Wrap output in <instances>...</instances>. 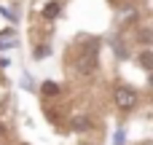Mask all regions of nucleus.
Instances as JSON below:
<instances>
[{
    "label": "nucleus",
    "instance_id": "f257e3e1",
    "mask_svg": "<svg viewBox=\"0 0 153 145\" xmlns=\"http://www.w3.org/2000/svg\"><path fill=\"white\" fill-rule=\"evenodd\" d=\"M113 100H116V105H118V108L129 110V108H134L137 94H134V89H129V86H118V89L113 91Z\"/></svg>",
    "mask_w": 153,
    "mask_h": 145
},
{
    "label": "nucleus",
    "instance_id": "f03ea898",
    "mask_svg": "<svg viewBox=\"0 0 153 145\" xmlns=\"http://www.w3.org/2000/svg\"><path fill=\"white\" fill-rule=\"evenodd\" d=\"M59 11H62V5H59L56 0H51V3H46V5H43V16H46V19H56V16H59Z\"/></svg>",
    "mask_w": 153,
    "mask_h": 145
},
{
    "label": "nucleus",
    "instance_id": "7ed1b4c3",
    "mask_svg": "<svg viewBox=\"0 0 153 145\" xmlns=\"http://www.w3.org/2000/svg\"><path fill=\"white\" fill-rule=\"evenodd\" d=\"M140 65H143L145 70H153V51H145V54H140Z\"/></svg>",
    "mask_w": 153,
    "mask_h": 145
},
{
    "label": "nucleus",
    "instance_id": "20e7f679",
    "mask_svg": "<svg viewBox=\"0 0 153 145\" xmlns=\"http://www.w3.org/2000/svg\"><path fill=\"white\" fill-rule=\"evenodd\" d=\"M43 94H46V97H56V94H59V86L51 83V81H46V83H43Z\"/></svg>",
    "mask_w": 153,
    "mask_h": 145
},
{
    "label": "nucleus",
    "instance_id": "39448f33",
    "mask_svg": "<svg viewBox=\"0 0 153 145\" xmlns=\"http://www.w3.org/2000/svg\"><path fill=\"white\" fill-rule=\"evenodd\" d=\"M89 126H91L89 118H75V121H73V129H75V132H83V129H89Z\"/></svg>",
    "mask_w": 153,
    "mask_h": 145
},
{
    "label": "nucleus",
    "instance_id": "423d86ee",
    "mask_svg": "<svg viewBox=\"0 0 153 145\" xmlns=\"http://www.w3.org/2000/svg\"><path fill=\"white\" fill-rule=\"evenodd\" d=\"M140 40H143V43H153V32L143 30V32H140Z\"/></svg>",
    "mask_w": 153,
    "mask_h": 145
},
{
    "label": "nucleus",
    "instance_id": "0eeeda50",
    "mask_svg": "<svg viewBox=\"0 0 153 145\" xmlns=\"http://www.w3.org/2000/svg\"><path fill=\"white\" fill-rule=\"evenodd\" d=\"M134 13H137L134 8H126V11H124V19H129V22H132V19H134Z\"/></svg>",
    "mask_w": 153,
    "mask_h": 145
},
{
    "label": "nucleus",
    "instance_id": "6e6552de",
    "mask_svg": "<svg viewBox=\"0 0 153 145\" xmlns=\"http://www.w3.org/2000/svg\"><path fill=\"white\" fill-rule=\"evenodd\" d=\"M43 54H48V46H38L35 48V57H43Z\"/></svg>",
    "mask_w": 153,
    "mask_h": 145
},
{
    "label": "nucleus",
    "instance_id": "1a4fd4ad",
    "mask_svg": "<svg viewBox=\"0 0 153 145\" xmlns=\"http://www.w3.org/2000/svg\"><path fill=\"white\" fill-rule=\"evenodd\" d=\"M8 46H13V40H0V48H8Z\"/></svg>",
    "mask_w": 153,
    "mask_h": 145
},
{
    "label": "nucleus",
    "instance_id": "9d476101",
    "mask_svg": "<svg viewBox=\"0 0 153 145\" xmlns=\"http://www.w3.org/2000/svg\"><path fill=\"white\" fill-rule=\"evenodd\" d=\"M151 89H153V70H151Z\"/></svg>",
    "mask_w": 153,
    "mask_h": 145
},
{
    "label": "nucleus",
    "instance_id": "9b49d317",
    "mask_svg": "<svg viewBox=\"0 0 153 145\" xmlns=\"http://www.w3.org/2000/svg\"><path fill=\"white\" fill-rule=\"evenodd\" d=\"M3 132H5V126H3V124H0V135H3Z\"/></svg>",
    "mask_w": 153,
    "mask_h": 145
}]
</instances>
